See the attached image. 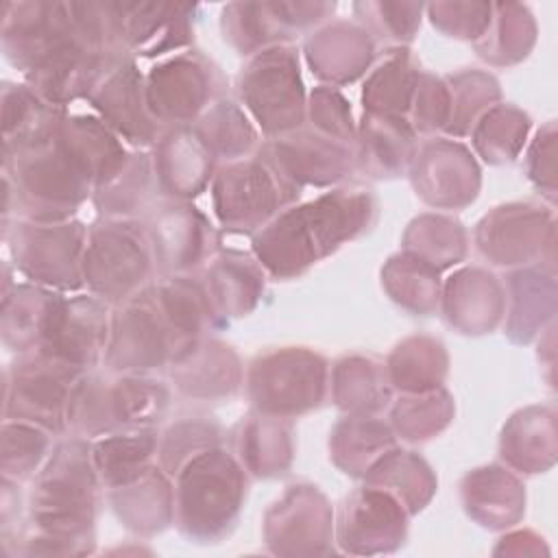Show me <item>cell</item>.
Returning a JSON list of instances; mask_svg holds the SVG:
<instances>
[{
    "instance_id": "cell-58",
    "label": "cell",
    "mask_w": 558,
    "mask_h": 558,
    "mask_svg": "<svg viewBox=\"0 0 558 558\" xmlns=\"http://www.w3.org/2000/svg\"><path fill=\"white\" fill-rule=\"evenodd\" d=\"M525 172L530 183L549 201H556V124L547 122L536 131L527 155Z\"/></svg>"
},
{
    "instance_id": "cell-54",
    "label": "cell",
    "mask_w": 558,
    "mask_h": 558,
    "mask_svg": "<svg viewBox=\"0 0 558 558\" xmlns=\"http://www.w3.org/2000/svg\"><path fill=\"white\" fill-rule=\"evenodd\" d=\"M222 427L209 416H183L159 434L157 464L174 477L196 453L222 445Z\"/></svg>"
},
{
    "instance_id": "cell-49",
    "label": "cell",
    "mask_w": 558,
    "mask_h": 558,
    "mask_svg": "<svg viewBox=\"0 0 558 558\" xmlns=\"http://www.w3.org/2000/svg\"><path fill=\"white\" fill-rule=\"evenodd\" d=\"M456 403L445 386L401 395L390 408V427L405 442H427L442 434L453 421Z\"/></svg>"
},
{
    "instance_id": "cell-34",
    "label": "cell",
    "mask_w": 558,
    "mask_h": 558,
    "mask_svg": "<svg viewBox=\"0 0 558 558\" xmlns=\"http://www.w3.org/2000/svg\"><path fill=\"white\" fill-rule=\"evenodd\" d=\"M201 277L222 320L251 314L266 286V270L253 253L240 248H220L201 270Z\"/></svg>"
},
{
    "instance_id": "cell-55",
    "label": "cell",
    "mask_w": 558,
    "mask_h": 558,
    "mask_svg": "<svg viewBox=\"0 0 558 558\" xmlns=\"http://www.w3.org/2000/svg\"><path fill=\"white\" fill-rule=\"evenodd\" d=\"M305 124L325 137L355 148L357 122L353 118L349 98L338 87L316 85L307 94Z\"/></svg>"
},
{
    "instance_id": "cell-15",
    "label": "cell",
    "mask_w": 558,
    "mask_h": 558,
    "mask_svg": "<svg viewBox=\"0 0 558 558\" xmlns=\"http://www.w3.org/2000/svg\"><path fill=\"white\" fill-rule=\"evenodd\" d=\"M336 2L277 0V2H229L220 13L222 39L242 57L266 48L290 44L296 33L325 22Z\"/></svg>"
},
{
    "instance_id": "cell-56",
    "label": "cell",
    "mask_w": 558,
    "mask_h": 558,
    "mask_svg": "<svg viewBox=\"0 0 558 558\" xmlns=\"http://www.w3.org/2000/svg\"><path fill=\"white\" fill-rule=\"evenodd\" d=\"M425 13L442 35L475 44L490 24L493 2H429Z\"/></svg>"
},
{
    "instance_id": "cell-43",
    "label": "cell",
    "mask_w": 558,
    "mask_h": 558,
    "mask_svg": "<svg viewBox=\"0 0 558 558\" xmlns=\"http://www.w3.org/2000/svg\"><path fill=\"white\" fill-rule=\"evenodd\" d=\"M362 480L368 486H377L390 493L410 512V517L421 512L432 501L438 486V480L427 460L416 451L399 447H392L388 453H384L364 473Z\"/></svg>"
},
{
    "instance_id": "cell-11",
    "label": "cell",
    "mask_w": 558,
    "mask_h": 558,
    "mask_svg": "<svg viewBox=\"0 0 558 558\" xmlns=\"http://www.w3.org/2000/svg\"><path fill=\"white\" fill-rule=\"evenodd\" d=\"M220 96V68L194 48L163 57L146 72L148 109L161 129L192 126Z\"/></svg>"
},
{
    "instance_id": "cell-37",
    "label": "cell",
    "mask_w": 558,
    "mask_h": 558,
    "mask_svg": "<svg viewBox=\"0 0 558 558\" xmlns=\"http://www.w3.org/2000/svg\"><path fill=\"white\" fill-rule=\"evenodd\" d=\"M159 194L150 150L133 148L122 170L111 181L94 190L92 203L100 218L144 220L157 205Z\"/></svg>"
},
{
    "instance_id": "cell-8",
    "label": "cell",
    "mask_w": 558,
    "mask_h": 558,
    "mask_svg": "<svg viewBox=\"0 0 558 558\" xmlns=\"http://www.w3.org/2000/svg\"><path fill=\"white\" fill-rule=\"evenodd\" d=\"M253 410L296 418L316 410L329 388L327 360L307 347H279L259 353L244 371Z\"/></svg>"
},
{
    "instance_id": "cell-23",
    "label": "cell",
    "mask_w": 558,
    "mask_h": 558,
    "mask_svg": "<svg viewBox=\"0 0 558 558\" xmlns=\"http://www.w3.org/2000/svg\"><path fill=\"white\" fill-rule=\"evenodd\" d=\"M438 310L447 325L464 336L490 333L504 320V281L480 266L458 268L442 283Z\"/></svg>"
},
{
    "instance_id": "cell-38",
    "label": "cell",
    "mask_w": 558,
    "mask_h": 558,
    "mask_svg": "<svg viewBox=\"0 0 558 558\" xmlns=\"http://www.w3.org/2000/svg\"><path fill=\"white\" fill-rule=\"evenodd\" d=\"M331 401L344 414H379L392 401V386L381 360L364 353L342 355L329 368Z\"/></svg>"
},
{
    "instance_id": "cell-35",
    "label": "cell",
    "mask_w": 558,
    "mask_h": 558,
    "mask_svg": "<svg viewBox=\"0 0 558 558\" xmlns=\"http://www.w3.org/2000/svg\"><path fill=\"white\" fill-rule=\"evenodd\" d=\"M2 159L54 140L68 109L54 107L26 83H2Z\"/></svg>"
},
{
    "instance_id": "cell-9",
    "label": "cell",
    "mask_w": 558,
    "mask_h": 558,
    "mask_svg": "<svg viewBox=\"0 0 558 558\" xmlns=\"http://www.w3.org/2000/svg\"><path fill=\"white\" fill-rule=\"evenodd\" d=\"M211 209L216 222L240 235L257 233L281 209L299 201V192L283 183L275 168L259 155L220 163L211 185Z\"/></svg>"
},
{
    "instance_id": "cell-10",
    "label": "cell",
    "mask_w": 558,
    "mask_h": 558,
    "mask_svg": "<svg viewBox=\"0 0 558 558\" xmlns=\"http://www.w3.org/2000/svg\"><path fill=\"white\" fill-rule=\"evenodd\" d=\"M83 371L44 351L17 355L4 368L2 416L68 434V403Z\"/></svg>"
},
{
    "instance_id": "cell-20",
    "label": "cell",
    "mask_w": 558,
    "mask_h": 558,
    "mask_svg": "<svg viewBox=\"0 0 558 558\" xmlns=\"http://www.w3.org/2000/svg\"><path fill=\"white\" fill-rule=\"evenodd\" d=\"M333 510L312 484H292L264 514V541L277 556H325L333 545Z\"/></svg>"
},
{
    "instance_id": "cell-53",
    "label": "cell",
    "mask_w": 558,
    "mask_h": 558,
    "mask_svg": "<svg viewBox=\"0 0 558 558\" xmlns=\"http://www.w3.org/2000/svg\"><path fill=\"white\" fill-rule=\"evenodd\" d=\"M351 9L357 24L373 37V41L384 44L386 48H410L425 13V4L421 2L386 0L353 2Z\"/></svg>"
},
{
    "instance_id": "cell-14",
    "label": "cell",
    "mask_w": 558,
    "mask_h": 558,
    "mask_svg": "<svg viewBox=\"0 0 558 558\" xmlns=\"http://www.w3.org/2000/svg\"><path fill=\"white\" fill-rule=\"evenodd\" d=\"M85 102L131 148L150 150L163 131L148 109L146 74L124 52L107 57Z\"/></svg>"
},
{
    "instance_id": "cell-40",
    "label": "cell",
    "mask_w": 558,
    "mask_h": 558,
    "mask_svg": "<svg viewBox=\"0 0 558 558\" xmlns=\"http://www.w3.org/2000/svg\"><path fill=\"white\" fill-rule=\"evenodd\" d=\"M392 447H397V436L377 414H344L329 434V458L351 477H364Z\"/></svg>"
},
{
    "instance_id": "cell-41",
    "label": "cell",
    "mask_w": 558,
    "mask_h": 558,
    "mask_svg": "<svg viewBox=\"0 0 558 558\" xmlns=\"http://www.w3.org/2000/svg\"><path fill=\"white\" fill-rule=\"evenodd\" d=\"M192 131L218 163L251 157L262 144L255 122L248 118L244 107L229 96H220L211 102L192 124Z\"/></svg>"
},
{
    "instance_id": "cell-42",
    "label": "cell",
    "mask_w": 558,
    "mask_h": 558,
    "mask_svg": "<svg viewBox=\"0 0 558 558\" xmlns=\"http://www.w3.org/2000/svg\"><path fill=\"white\" fill-rule=\"evenodd\" d=\"M392 390L401 395L440 388L449 373L445 344L427 333L403 338L384 362Z\"/></svg>"
},
{
    "instance_id": "cell-44",
    "label": "cell",
    "mask_w": 558,
    "mask_h": 558,
    "mask_svg": "<svg viewBox=\"0 0 558 558\" xmlns=\"http://www.w3.org/2000/svg\"><path fill=\"white\" fill-rule=\"evenodd\" d=\"M159 432L157 425L124 427L109 432L92 440V456L102 488H113L140 471H144L153 458H157Z\"/></svg>"
},
{
    "instance_id": "cell-22",
    "label": "cell",
    "mask_w": 558,
    "mask_h": 558,
    "mask_svg": "<svg viewBox=\"0 0 558 558\" xmlns=\"http://www.w3.org/2000/svg\"><path fill=\"white\" fill-rule=\"evenodd\" d=\"M109 318L111 305L94 294H65L52 331L39 351L89 373L105 357Z\"/></svg>"
},
{
    "instance_id": "cell-24",
    "label": "cell",
    "mask_w": 558,
    "mask_h": 558,
    "mask_svg": "<svg viewBox=\"0 0 558 558\" xmlns=\"http://www.w3.org/2000/svg\"><path fill=\"white\" fill-rule=\"evenodd\" d=\"M303 54L320 85L340 89L371 70L377 59V44L357 22L333 20L305 39Z\"/></svg>"
},
{
    "instance_id": "cell-32",
    "label": "cell",
    "mask_w": 558,
    "mask_h": 558,
    "mask_svg": "<svg viewBox=\"0 0 558 558\" xmlns=\"http://www.w3.org/2000/svg\"><path fill=\"white\" fill-rule=\"evenodd\" d=\"M233 456L257 480L288 473L294 460L292 421L251 410L231 432Z\"/></svg>"
},
{
    "instance_id": "cell-16",
    "label": "cell",
    "mask_w": 558,
    "mask_h": 558,
    "mask_svg": "<svg viewBox=\"0 0 558 558\" xmlns=\"http://www.w3.org/2000/svg\"><path fill=\"white\" fill-rule=\"evenodd\" d=\"M72 39L87 41L78 28L72 0H4L0 7L2 52L20 74H26Z\"/></svg>"
},
{
    "instance_id": "cell-51",
    "label": "cell",
    "mask_w": 558,
    "mask_h": 558,
    "mask_svg": "<svg viewBox=\"0 0 558 558\" xmlns=\"http://www.w3.org/2000/svg\"><path fill=\"white\" fill-rule=\"evenodd\" d=\"M451 98V113L445 126L447 137H464L484 111L501 100L499 81L484 70H460L445 76Z\"/></svg>"
},
{
    "instance_id": "cell-18",
    "label": "cell",
    "mask_w": 558,
    "mask_h": 558,
    "mask_svg": "<svg viewBox=\"0 0 558 558\" xmlns=\"http://www.w3.org/2000/svg\"><path fill=\"white\" fill-rule=\"evenodd\" d=\"M257 153L275 168L286 185L303 187H336L342 185L355 172V150L331 137L320 135L307 124L262 140Z\"/></svg>"
},
{
    "instance_id": "cell-17",
    "label": "cell",
    "mask_w": 558,
    "mask_h": 558,
    "mask_svg": "<svg viewBox=\"0 0 558 558\" xmlns=\"http://www.w3.org/2000/svg\"><path fill=\"white\" fill-rule=\"evenodd\" d=\"M157 277L198 272L222 248L220 233L205 211L187 201H161L144 218Z\"/></svg>"
},
{
    "instance_id": "cell-48",
    "label": "cell",
    "mask_w": 558,
    "mask_h": 558,
    "mask_svg": "<svg viewBox=\"0 0 558 558\" xmlns=\"http://www.w3.org/2000/svg\"><path fill=\"white\" fill-rule=\"evenodd\" d=\"M530 126L532 120L523 109L510 102H497L473 124L469 133L471 146L486 163L504 166L519 157Z\"/></svg>"
},
{
    "instance_id": "cell-57",
    "label": "cell",
    "mask_w": 558,
    "mask_h": 558,
    "mask_svg": "<svg viewBox=\"0 0 558 558\" xmlns=\"http://www.w3.org/2000/svg\"><path fill=\"white\" fill-rule=\"evenodd\" d=\"M408 113V120L416 135H434L438 131H445L451 113V98L445 76L423 72Z\"/></svg>"
},
{
    "instance_id": "cell-26",
    "label": "cell",
    "mask_w": 558,
    "mask_h": 558,
    "mask_svg": "<svg viewBox=\"0 0 558 558\" xmlns=\"http://www.w3.org/2000/svg\"><path fill=\"white\" fill-rule=\"evenodd\" d=\"M54 142L96 190L126 163L129 144L94 113H65Z\"/></svg>"
},
{
    "instance_id": "cell-46",
    "label": "cell",
    "mask_w": 558,
    "mask_h": 558,
    "mask_svg": "<svg viewBox=\"0 0 558 558\" xmlns=\"http://www.w3.org/2000/svg\"><path fill=\"white\" fill-rule=\"evenodd\" d=\"M381 288L405 312L429 316L440 305L442 279L440 270L427 262L401 251L381 268Z\"/></svg>"
},
{
    "instance_id": "cell-36",
    "label": "cell",
    "mask_w": 558,
    "mask_h": 558,
    "mask_svg": "<svg viewBox=\"0 0 558 558\" xmlns=\"http://www.w3.org/2000/svg\"><path fill=\"white\" fill-rule=\"evenodd\" d=\"M499 456L514 473H543L556 462V412L530 405L514 412L499 436Z\"/></svg>"
},
{
    "instance_id": "cell-7",
    "label": "cell",
    "mask_w": 558,
    "mask_h": 558,
    "mask_svg": "<svg viewBox=\"0 0 558 558\" xmlns=\"http://www.w3.org/2000/svg\"><path fill=\"white\" fill-rule=\"evenodd\" d=\"M183 353V340L159 305L153 283L111 307L105 366L113 375H150L170 368Z\"/></svg>"
},
{
    "instance_id": "cell-59",
    "label": "cell",
    "mask_w": 558,
    "mask_h": 558,
    "mask_svg": "<svg viewBox=\"0 0 558 558\" xmlns=\"http://www.w3.org/2000/svg\"><path fill=\"white\" fill-rule=\"evenodd\" d=\"M0 538L2 545L9 543L22 527L26 514L22 508V493L20 484L2 477V497H0Z\"/></svg>"
},
{
    "instance_id": "cell-27",
    "label": "cell",
    "mask_w": 558,
    "mask_h": 558,
    "mask_svg": "<svg viewBox=\"0 0 558 558\" xmlns=\"http://www.w3.org/2000/svg\"><path fill=\"white\" fill-rule=\"evenodd\" d=\"M170 379L174 390L192 401H218L240 390L244 366L233 347L205 336L170 364Z\"/></svg>"
},
{
    "instance_id": "cell-13",
    "label": "cell",
    "mask_w": 558,
    "mask_h": 558,
    "mask_svg": "<svg viewBox=\"0 0 558 558\" xmlns=\"http://www.w3.org/2000/svg\"><path fill=\"white\" fill-rule=\"evenodd\" d=\"M554 211L536 203H506L493 207L473 229L480 255L499 268H523L554 257Z\"/></svg>"
},
{
    "instance_id": "cell-50",
    "label": "cell",
    "mask_w": 558,
    "mask_h": 558,
    "mask_svg": "<svg viewBox=\"0 0 558 558\" xmlns=\"http://www.w3.org/2000/svg\"><path fill=\"white\" fill-rule=\"evenodd\" d=\"M111 403L118 429L157 425L170 405V388L150 375H113Z\"/></svg>"
},
{
    "instance_id": "cell-21",
    "label": "cell",
    "mask_w": 558,
    "mask_h": 558,
    "mask_svg": "<svg viewBox=\"0 0 558 558\" xmlns=\"http://www.w3.org/2000/svg\"><path fill=\"white\" fill-rule=\"evenodd\" d=\"M410 512L386 490L364 484L353 490L333 519V541L355 556L390 554L408 536Z\"/></svg>"
},
{
    "instance_id": "cell-45",
    "label": "cell",
    "mask_w": 558,
    "mask_h": 558,
    "mask_svg": "<svg viewBox=\"0 0 558 558\" xmlns=\"http://www.w3.org/2000/svg\"><path fill=\"white\" fill-rule=\"evenodd\" d=\"M534 41L536 22L525 4L493 2L490 24L473 48L490 65H514L530 54Z\"/></svg>"
},
{
    "instance_id": "cell-30",
    "label": "cell",
    "mask_w": 558,
    "mask_h": 558,
    "mask_svg": "<svg viewBox=\"0 0 558 558\" xmlns=\"http://www.w3.org/2000/svg\"><path fill=\"white\" fill-rule=\"evenodd\" d=\"M118 521L137 536H153L174 523V482L150 462L129 482L107 490Z\"/></svg>"
},
{
    "instance_id": "cell-2",
    "label": "cell",
    "mask_w": 558,
    "mask_h": 558,
    "mask_svg": "<svg viewBox=\"0 0 558 558\" xmlns=\"http://www.w3.org/2000/svg\"><path fill=\"white\" fill-rule=\"evenodd\" d=\"M174 525L194 543H218L238 523L248 473L222 445L190 458L172 477Z\"/></svg>"
},
{
    "instance_id": "cell-19",
    "label": "cell",
    "mask_w": 558,
    "mask_h": 558,
    "mask_svg": "<svg viewBox=\"0 0 558 558\" xmlns=\"http://www.w3.org/2000/svg\"><path fill=\"white\" fill-rule=\"evenodd\" d=\"M416 196L434 209H462L482 187V170L473 150L453 137L418 142L408 170Z\"/></svg>"
},
{
    "instance_id": "cell-33",
    "label": "cell",
    "mask_w": 558,
    "mask_h": 558,
    "mask_svg": "<svg viewBox=\"0 0 558 558\" xmlns=\"http://www.w3.org/2000/svg\"><path fill=\"white\" fill-rule=\"evenodd\" d=\"M464 512L486 530H506L523 517L525 488L512 469L486 464L460 480Z\"/></svg>"
},
{
    "instance_id": "cell-25",
    "label": "cell",
    "mask_w": 558,
    "mask_h": 558,
    "mask_svg": "<svg viewBox=\"0 0 558 558\" xmlns=\"http://www.w3.org/2000/svg\"><path fill=\"white\" fill-rule=\"evenodd\" d=\"M150 155L159 192L166 201L192 203L211 185L220 166L192 126L163 129Z\"/></svg>"
},
{
    "instance_id": "cell-52",
    "label": "cell",
    "mask_w": 558,
    "mask_h": 558,
    "mask_svg": "<svg viewBox=\"0 0 558 558\" xmlns=\"http://www.w3.org/2000/svg\"><path fill=\"white\" fill-rule=\"evenodd\" d=\"M0 445V471L4 480L28 482L37 475L52 449V436L48 429L24 421H2Z\"/></svg>"
},
{
    "instance_id": "cell-12",
    "label": "cell",
    "mask_w": 558,
    "mask_h": 558,
    "mask_svg": "<svg viewBox=\"0 0 558 558\" xmlns=\"http://www.w3.org/2000/svg\"><path fill=\"white\" fill-rule=\"evenodd\" d=\"M111 39L118 52L133 59L170 57L190 48L198 4L107 0Z\"/></svg>"
},
{
    "instance_id": "cell-29",
    "label": "cell",
    "mask_w": 558,
    "mask_h": 558,
    "mask_svg": "<svg viewBox=\"0 0 558 558\" xmlns=\"http://www.w3.org/2000/svg\"><path fill=\"white\" fill-rule=\"evenodd\" d=\"M418 140L405 116L366 113L357 122L355 172L371 179L408 174Z\"/></svg>"
},
{
    "instance_id": "cell-39",
    "label": "cell",
    "mask_w": 558,
    "mask_h": 558,
    "mask_svg": "<svg viewBox=\"0 0 558 558\" xmlns=\"http://www.w3.org/2000/svg\"><path fill=\"white\" fill-rule=\"evenodd\" d=\"M421 74V63L410 48H384L362 85L364 111L405 116L412 107Z\"/></svg>"
},
{
    "instance_id": "cell-47",
    "label": "cell",
    "mask_w": 558,
    "mask_h": 558,
    "mask_svg": "<svg viewBox=\"0 0 558 558\" xmlns=\"http://www.w3.org/2000/svg\"><path fill=\"white\" fill-rule=\"evenodd\" d=\"M466 242L469 238L460 220L427 211L405 227L401 251L427 262L436 270H447L464 259Z\"/></svg>"
},
{
    "instance_id": "cell-6",
    "label": "cell",
    "mask_w": 558,
    "mask_h": 558,
    "mask_svg": "<svg viewBox=\"0 0 558 558\" xmlns=\"http://www.w3.org/2000/svg\"><path fill=\"white\" fill-rule=\"evenodd\" d=\"M238 102L264 140L305 126L307 92L299 50L292 44L266 48L246 59L235 81Z\"/></svg>"
},
{
    "instance_id": "cell-3",
    "label": "cell",
    "mask_w": 558,
    "mask_h": 558,
    "mask_svg": "<svg viewBox=\"0 0 558 558\" xmlns=\"http://www.w3.org/2000/svg\"><path fill=\"white\" fill-rule=\"evenodd\" d=\"M2 220H70L94 187L54 140L2 159Z\"/></svg>"
},
{
    "instance_id": "cell-1",
    "label": "cell",
    "mask_w": 558,
    "mask_h": 558,
    "mask_svg": "<svg viewBox=\"0 0 558 558\" xmlns=\"http://www.w3.org/2000/svg\"><path fill=\"white\" fill-rule=\"evenodd\" d=\"M102 484L92 456V440H57L33 477L26 519L2 545L7 556H85L96 547V510Z\"/></svg>"
},
{
    "instance_id": "cell-28",
    "label": "cell",
    "mask_w": 558,
    "mask_h": 558,
    "mask_svg": "<svg viewBox=\"0 0 558 558\" xmlns=\"http://www.w3.org/2000/svg\"><path fill=\"white\" fill-rule=\"evenodd\" d=\"M63 299L65 292H57L33 281H15V286L2 292V344L17 355L39 351L52 331Z\"/></svg>"
},
{
    "instance_id": "cell-5",
    "label": "cell",
    "mask_w": 558,
    "mask_h": 558,
    "mask_svg": "<svg viewBox=\"0 0 558 558\" xmlns=\"http://www.w3.org/2000/svg\"><path fill=\"white\" fill-rule=\"evenodd\" d=\"M2 240L11 266L26 281L57 292H78L83 286V253L87 227L76 220H2Z\"/></svg>"
},
{
    "instance_id": "cell-4",
    "label": "cell",
    "mask_w": 558,
    "mask_h": 558,
    "mask_svg": "<svg viewBox=\"0 0 558 558\" xmlns=\"http://www.w3.org/2000/svg\"><path fill=\"white\" fill-rule=\"evenodd\" d=\"M155 279L157 266L144 220L100 218L87 227L83 286L89 294L113 307Z\"/></svg>"
},
{
    "instance_id": "cell-31",
    "label": "cell",
    "mask_w": 558,
    "mask_h": 558,
    "mask_svg": "<svg viewBox=\"0 0 558 558\" xmlns=\"http://www.w3.org/2000/svg\"><path fill=\"white\" fill-rule=\"evenodd\" d=\"M506 336L517 344L532 342L556 312V275L554 266L534 264L512 268L504 281Z\"/></svg>"
}]
</instances>
